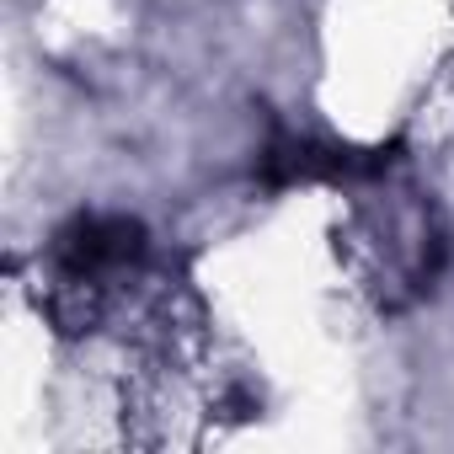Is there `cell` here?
Instances as JSON below:
<instances>
[{"mask_svg":"<svg viewBox=\"0 0 454 454\" xmlns=\"http://www.w3.org/2000/svg\"><path fill=\"white\" fill-rule=\"evenodd\" d=\"M145 231L123 214H81L54 236V257L70 278H97L107 268H123L129 257H139Z\"/></svg>","mask_w":454,"mask_h":454,"instance_id":"cell-1","label":"cell"}]
</instances>
